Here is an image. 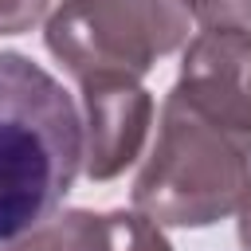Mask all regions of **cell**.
I'll use <instances>...</instances> for the list:
<instances>
[{
    "label": "cell",
    "mask_w": 251,
    "mask_h": 251,
    "mask_svg": "<svg viewBox=\"0 0 251 251\" xmlns=\"http://www.w3.org/2000/svg\"><path fill=\"white\" fill-rule=\"evenodd\" d=\"M204 27H243L251 31V0H184Z\"/></svg>",
    "instance_id": "52a82bcc"
},
{
    "label": "cell",
    "mask_w": 251,
    "mask_h": 251,
    "mask_svg": "<svg viewBox=\"0 0 251 251\" xmlns=\"http://www.w3.org/2000/svg\"><path fill=\"white\" fill-rule=\"evenodd\" d=\"M184 0H59L47 16V51L78 78H145L157 59L188 43Z\"/></svg>",
    "instance_id": "3957f363"
},
{
    "label": "cell",
    "mask_w": 251,
    "mask_h": 251,
    "mask_svg": "<svg viewBox=\"0 0 251 251\" xmlns=\"http://www.w3.org/2000/svg\"><path fill=\"white\" fill-rule=\"evenodd\" d=\"M251 188V137L165 94L153 153L133 180V212L157 227H212L239 212Z\"/></svg>",
    "instance_id": "7a4b0ae2"
},
{
    "label": "cell",
    "mask_w": 251,
    "mask_h": 251,
    "mask_svg": "<svg viewBox=\"0 0 251 251\" xmlns=\"http://www.w3.org/2000/svg\"><path fill=\"white\" fill-rule=\"evenodd\" d=\"M82 86V173L90 180L122 176L145 149L153 126V94L141 78L98 75Z\"/></svg>",
    "instance_id": "277c9868"
},
{
    "label": "cell",
    "mask_w": 251,
    "mask_h": 251,
    "mask_svg": "<svg viewBox=\"0 0 251 251\" xmlns=\"http://www.w3.org/2000/svg\"><path fill=\"white\" fill-rule=\"evenodd\" d=\"M239 243H243V251H251V188L239 204Z\"/></svg>",
    "instance_id": "9c48e42d"
},
{
    "label": "cell",
    "mask_w": 251,
    "mask_h": 251,
    "mask_svg": "<svg viewBox=\"0 0 251 251\" xmlns=\"http://www.w3.org/2000/svg\"><path fill=\"white\" fill-rule=\"evenodd\" d=\"M176 90L216 122L251 137V31L208 27L180 59Z\"/></svg>",
    "instance_id": "5b68a950"
},
{
    "label": "cell",
    "mask_w": 251,
    "mask_h": 251,
    "mask_svg": "<svg viewBox=\"0 0 251 251\" xmlns=\"http://www.w3.org/2000/svg\"><path fill=\"white\" fill-rule=\"evenodd\" d=\"M51 0H0V35H24L31 31Z\"/></svg>",
    "instance_id": "ba28073f"
},
{
    "label": "cell",
    "mask_w": 251,
    "mask_h": 251,
    "mask_svg": "<svg viewBox=\"0 0 251 251\" xmlns=\"http://www.w3.org/2000/svg\"><path fill=\"white\" fill-rule=\"evenodd\" d=\"M0 251H173V243L141 212L71 208V212L43 220L27 235L4 243Z\"/></svg>",
    "instance_id": "8992f818"
},
{
    "label": "cell",
    "mask_w": 251,
    "mask_h": 251,
    "mask_svg": "<svg viewBox=\"0 0 251 251\" xmlns=\"http://www.w3.org/2000/svg\"><path fill=\"white\" fill-rule=\"evenodd\" d=\"M82 169V122L55 75L0 51V243L55 216Z\"/></svg>",
    "instance_id": "6da1fadb"
}]
</instances>
